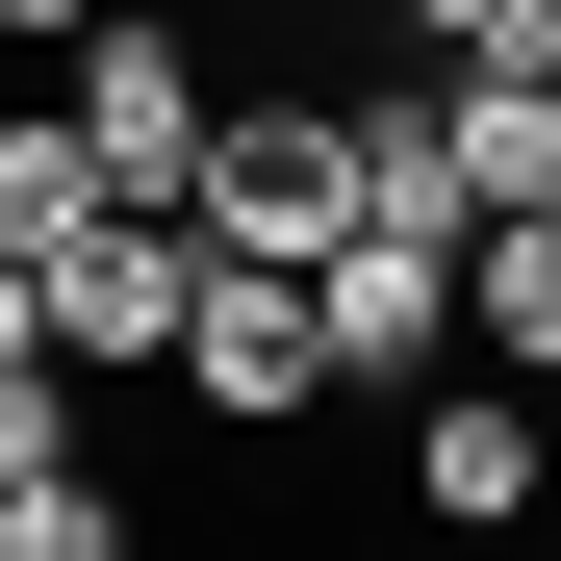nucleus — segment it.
I'll list each match as a JSON object with an SVG mask.
<instances>
[{
  "label": "nucleus",
  "instance_id": "f257e3e1",
  "mask_svg": "<svg viewBox=\"0 0 561 561\" xmlns=\"http://www.w3.org/2000/svg\"><path fill=\"white\" fill-rule=\"evenodd\" d=\"M51 103H77V153H103V205H205V103H230V51L179 26V0H103V26L51 51Z\"/></svg>",
  "mask_w": 561,
  "mask_h": 561
},
{
  "label": "nucleus",
  "instance_id": "f03ea898",
  "mask_svg": "<svg viewBox=\"0 0 561 561\" xmlns=\"http://www.w3.org/2000/svg\"><path fill=\"white\" fill-rule=\"evenodd\" d=\"M357 230V103L332 77H230L205 103V255H332Z\"/></svg>",
  "mask_w": 561,
  "mask_h": 561
},
{
  "label": "nucleus",
  "instance_id": "7ed1b4c3",
  "mask_svg": "<svg viewBox=\"0 0 561 561\" xmlns=\"http://www.w3.org/2000/svg\"><path fill=\"white\" fill-rule=\"evenodd\" d=\"M459 230H485V205H357V230L307 255L332 383H434V357H459Z\"/></svg>",
  "mask_w": 561,
  "mask_h": 561
},
{
  "label": "nucleus",
  "instance_id": "20e7f679",
  "mask_svg": "<svg viewBox=\"0 0 561 561\" xmlns=\"http://www.w3.org/2000/svg\"><path fill=\"white\" fill-rule=\"evenodd\" d=\"M153 383H205V434H307V409H357L332 332H307V255H205V307H179Z\"/></svg>",
  "mask_w": 561,
  "mask_h": 561
},
{
  "label": "nucleus",
  "instance_id": "39448f33",
  "mask_svg": "<svg viewBox=\"0 0 561 561\" xmlns=\"http://www.w3.org/2000/svg\"><path fill=\"white\" fill-rule=\"evenodd\" d=\"M26 280H51V357L77 383H128V357H179V307H205V205H77Z\"/></svg>",
  "mask_w": 561,
  "mask_h": 561
},
{
  "label": "nucleus",
  "instance_id": "423d86ee",
  "mask_svg": "<svg viewBox=\"0 0 561 561\" xmlns=\"http://www.w3.org/2000/svg\"><path fill=\"white\" fill-rule=\"evenodd\" d=\"M536 485H561L536 383H409V511H434V536H511Z\"/></svg>",
  "mask_w": 561,
  "mask_h": 561
},
{
  "label": "nucleus",
  "instance_id": "0eeeda50",
  "mask_svg": "<svg viewBox=\"0 0 561 561\" xmlns=\"http://www.w3.org/2000/svg\"><path fill=\"white\" fill-rule=\"evenodd\" d=\"M459 332H485L511 383H561V205H485V230H459Z\"/></svg>",
  "mask_w": 561,
  "mask_h": 561
},
{
  "label": "nucleus",
  "instance_id": "6e6552de",
  "mask_svg": "<svg viewBox=\"0 0 561 561\" xmlns=\"http://www.w3.org/2000/svg\"><path fill=\"white\" fill-rule=\"evenodd\" d=\"M0 561H128V485L103 459H26V485H0Z\"/></svg>",
  "mask_w": 561,
  "mask_h": 561
},
{
  "label": "nucleus",
  "instance_id": "1a4fd4ad",
  "mask_svg": "<svg viewBox=\"0 0 561 561\" xmlns=\"http://www.w3.org/2000/svg\"><path fill=\"white\" fill-rule=\"evenodd\" d=\"M26 459H77V357H51V332H0V485H26Z\"/></svg>",
  "mask_w": 561,
  "mask_h": 561
},
{
  "label": "nucleus",
  "instance_id": "9d476101",
  "mask_svg": "<svg viewBox=\"0 0 561 561\" xmlns=\"http://www.w3.org/2000/svg\"><path fill=\"white\" fill-rule=\"evenodd\" d=\"M561 0H383V51H536Z\"/></svg>",
  "mask_w": 561,
  "mask_h": 561
},
{
  "label": "nucleus",
  "instance_id": "9b49d317",
  "mask_svg": "<svg viewBox=\"0 0 561 561\" xmlns=\"http://www.w3.org/2000/svg\"><path fill=\"white\" fill-rule=\"evenodd\" d=\"M77 26H103V0H0V51H77Z\"/></svg>",
  "mask_w": 561,
  "mask_h": 561
}]
</instances>
